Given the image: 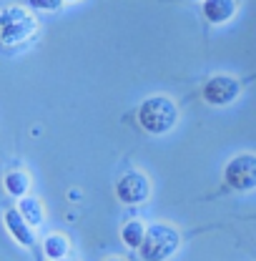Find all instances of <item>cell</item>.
<instances>
[{"label":"cell","mask_w":256,"mask_h":261,"mask_svg":"<svg viewBox=\"0 0 256 261\" xmlns=\"http://www.w3.org/2000/svg\"><path fill=\"white\" fill-rule=\"evenodd\" d=\"M63 0H28L33 10H58Z\"/></svg>","instance_id":"obj_13"},{"label":"cell","mask_w":256,"mask_h":261,"mask_svg":"<svg viewBox=\"0 0 256 261\" xmlns=\"http://www.w3.org/2000/svg\"><path fill=\"white\" fill-rule=\"evenodd\" d=\"M43 249H45V254H48L53 261L65 259V254H68V239L61 236V233H53V236H48V239H45Z\"/></svg>","instance_id":"obj_11"},{"label":"cell","mask_w":256,"mask_h":261,"mask_svg":"<svg viewBox=\"0 0 256 261\" xmlns=\"http://www.w3.org/2000/svg\"><path fill=\"white\" fill-rule=\"evenodd\" d=\"M176 121H178V108H176V103L171 98L166 96L148 98L138 108V123L148 133H156V136L168 133L176 126Z\"/></svg>","instance_id":"obj_1"},{"label":"cell","mask_w":256,"mask_h":261,"mask_svg":"<svg viewBox=\"0 0 256 261\" xmlns=\"http://www.w3.org/2000/svg\"><path fill=\"white\" fill-rule=\"evenodd\" d=\"M118 198L123 201V203H141V201H146L148 194H151V184H148V178L143 176V173H136V171H131L126 173L121 181H118Z\"/></svg>","instance_id":"obj_6"},{"label":"cell","mask_w":256,"mask_h":261,"mask_svg":"<svg viewBox=\"0 0 256 261\" xmlns=\"http://www.w3.org/2000/svg\"><path fill=\"white\" fill-rule=\"evenodd\" d=\"M226 184L236 191H251L256 189V156L251 153H241L236 159H231L224 171Z\"/></svg>","instance_id":"obj_4"},{"label":"cell","mask_w":256,"mask_h":261,"mask_svg":"<svg viewBox=\"0 0 256 261\" xmlns=\"http://www.w3.org/2000/svg\"><path fill=\"white\" fill-rule=\"evenodd\" d=\"M236 13V0H206L203 3V15L211 23H226Z\"/></svg>","instance_id":"obj_8"},{"label":"cell","mask_w":256,"mask_h":261,"mask_svg":"<svg viewBox=\"0 0 256 261\" xmlns=\"http://www.w3.org/2000/svg\"><path fill=\"white\" fill-rule=\"evenodd\" d=\"M178 249V231L168 224H153L146 228L143 244H141V256L146 261H166L173 256Z\"/></svg>","instance_id":"obj_3"},{"label":"cell","mask_w":256,"mask_h":261,"mask_svg":"<svg viewBox=\"0 0 256 261\" xmlns=\"http://www.w3.org/2000/svg\"><path fill=\"white\" fill-rule=\"evenodd\" d=\"M239 96V81L231 75H214L203 86V98L211 106H226Z\"/></svg>","instance_id":"obj_5"},{"label":"cell","mask_w":256,"mask_h":261,"mask_svg":"<svg viewBox=\"0 0 256 261\" xmlns=\"http://www.w3.org/2000/svg\"><path fill=\"white\" fill-rule=\"evenodd\" d=\"M18 211L25 216V221H28L31 226H40V224H43V206H40V201H38V198H33V196H23V198H20V203H18Z\"/></svg>","instance_id":"obj_9"},{"label":"cell","mask_w":256,"mask_h":261,"mask_svg":"<svg viewBox=\"0 0 256 261\" xmlns=\"http://www.w3.org/2000/svg\"><path fill=\"white\" fill-rule=\"evenodd\" d=\"M5 226L13 233V239L23 246H33L35 244V236H33V226L25 221V216L18 211V208H10L5 211Z\"/></svg>","instance_id":"obj_7"},{"label":"cell","mask_w":256,"mask_h":261,"mask_svg":"<svg viewBox=\"0 0 256 261\" xmlns=\"http://www.w3.org/2000/svg\"><path fill=\"white\" fill-rule=\"evenodd\" d=\"M123 241H126V246L131 249H141V244H143V236H146V228L141 221H128L126 226H123Z\"/></svg>","instance_id":"obj_12"},{"label":"cell","mask_w":256,"mask_h":261,"mask_svg":"<svg viewBox=\"0 0 256 261\" xmlns=\"http://www.w3.org/2000/svg\"><path fill=\"white\" fill-rule=\"evenodd\" d=\"M56 261H68V259H56Z\"/></svg>","instance_id":"obj_15"},{"label":"cell","mask_w":256,"mask_h":261,"mask_svg":"<svg viewBox=\"0 0 256 261\" xmlns=\"http://www.w3.org/2000/svg\"><path fill=\"white\" fill-rule=\"evenodd\" d=\"M28 189H31V178H28V173H23V171H13V173L5 176V191H8V194L25 196L28 194Z\"/></svg>","instance_id":"obj_10"},{"label":"cell","mask_w":256,"mask_h":261,"mask_svg":"<svg viewBox=\"0 0 256 261\" xmlns=\"http://www.w3.org/2000/svg\"><path fill=\"white\" fill-rule=\"evenodd\" d=\"M108 261H123V259H108Z\"/></svg>","instance_id":"obj_14"},{"label":"cell","mask_w":256,"mask_h":261,"mask_svg":"<svg viewBox=\"0 0 256 261\" xmlns=\"http://www.w3.org/2000/svg\"><path fill=\"white\" fill-rule=\"evenodd\" d=\"M38 31V23L25 8H5L0 13V43L8 45V48H15V45H23L28 43Z\"/></svg>","instance_id":"obj_2"}]
</instances>
